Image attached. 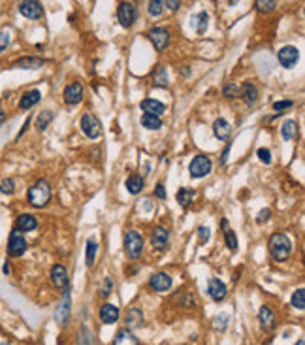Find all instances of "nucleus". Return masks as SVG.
Listing matches in <instances>:
<instances>
[{
    "instance_id": "obj_1",
    "label": "nucleus",
    "mask_w": 305,
    "mask_h": 345,
    "mask_svg": "<svg viewBox=\"0 0 305 345\" xmlns=\"http://www.w3.org/2000/svg\"><path fill=\"white\" fill-rule=\"evenodd\" d=\"M268 251L271 255V259L277 262H284L292 255V242L284 232H273L268 242Z\"/></svg>"
},
{
    "instance_id": "obj_2",
    "label": "nucleus",
    "mask_w": 305,
    "mask_h": 345,
    "mask_svg": "<svg viewBox=\"0 0 305 345\" xmlns=\"http://www.w3.org/2000/svg\"><path fill=\"white\" fill-rule=\"evenodd\" d=\"M27 200L32 207H45L51 200V185L45 179H38L29 187V193H27Z\"/></svg>"
},
{
    "instance_id": "obj_3",
    "label": "nucleus",
    "mask_w": 305,
    "mask_h": 345,
    "mask_svg": "<svg viewBox=\"0 0 305 345\" xmlns=\"http://www.w3.org/2000/svg\"><path fill=\"white\" fill-rule=\"evenodd\" d=\"M123 247H125V253H127L128 259H139V255L143 251V238L139 236L136 230H127L125 232V240H123Z\"/></svg>"
},
{
    "instance_id": "obj_4",
    "label": "nucleus",
    "mask_w": 305,
    "mask_h": 345,
    "mask_svg": "<svg viewBox=\"0 0 305 345\" xmlns=\"http://www.w3.org/2000/svg\"><path fill=\"white\" fill-rule=\"evenodd\" d=\"M211 170H213V162L207 155H196L192 161H190L189 166V173L192 179H202L205 175H209Z\"/></svg>"
},
{
    "instance_id": "obj_5",
    "label": "nucleus",
    "mask_w": 305,
    "mask_h": 345,
    "mask_svg": "<svg viewBox=\"0 0 305 345\" xmlns=\"http://www.w3.org/2000/svg\"><path fill=\"white\" fill-rule=\"evenodd\" d=\"M117 19L121 23V27L130 29L137 21V6L134 2H121L117 8Z\"/></svg>"
},
{
    "instance_id": "obj_6",
    "label": "nucleus",
    "mask_w": 305,
    "mask_h": 345,
    "mask_svg": "<svg viewBox=\"0 0 305 345\" xmlns=\"http://www.w3.org/2000/svg\"><path fill=\"white\" fill-rule=\"evenodd\" d=\"M70 311H72V289L66 287V289H64L63 300L59 304V308L55 310V319H57V323L61 324V326H66V324H68V321H70Z\"/></svg>"
},
{
    "instance_id": "obj_7",
    "label": "nucleus",
    "mask_w": 305,
    "mask_h": 345,
    "mask_svg": "<svg viewBox=\"0 0 305 345\" xmlns=\"http://www.w3.org/2000/svg\"><path fill=\"white\" fill-rule=\"evenodd\" d=\"M79 125H81V130H83V134L87 138H91V140H96L100 134H102V127H100V121L93 115V113H89V111H85L83 115H81V121H79Z\"/></svg>"
},
{
    "instance_id": "obj_8",
    "label": "nucleus",
    "mask_w": 305,
    "mask_h": 345,
    "mask_svg": "<svg viewBox=\"0 0 305 345\" xmlns=\"http://www.w3.org/2000/svg\"><path fill=\"white\" fill-rule=\"evenodd\" d=\"M29 247L27 240L23 236V232H19L17 228H13L10 234V240H8V255L10 257H21L25 255V251Z\"/></svg>"
},
{
    "instance_id": "obj_9",
    "label": "nucleus",
    "mask_w": 305,
    "mask_h": 345,
    "mask_svg": "<svg viewBox=\"0 0 305 345\" xmlns=\"http://www.w3.org/2000/svg\"><path fill=\"white\" fill-rule=\"evenodd\" d=\"M147 38L157 51H164L169 45V33H168V29H164V27H155V29H151L147 33Z\"/></svg>"
},
{
    "instance_id": "obj_10",
    "label": "nucleus",
    "mask_w": 305,
    "mask_h": 345,
    "mask_svg": "<svg viewBox=\"0 0 305 345\" xmlns=\"http://www.w3.org/2000/svg\"><path fill=\"white\" fill-rule=\"evenodd\" d=\"M277 59H279L281 66L290 70V68H294L296 63H298V59H300V49H298L296 45H284V47L279 49Z\"/></svg>"
},
{
    "instance_id": "obj_11",
    "label": "nucleus",
    "mask_w": 305,
    "mask_h": 345,
    "mask_svg": "<svg viewBox=\"0 0 305 345\" xmlns=\"http://www.w3.org/2000/svg\"><path fill=\"white\" fill-rule=\"evenodd\" d=\"M19 11L27 19H42L43 17V6L36 0H23L19 2Z\"/></svg>"
},
{
    "instance_id": "obj_12",
    "label": "nucleus",
    "mask_w": 305,
    "mask_h": 345,
    "mask_svg": "<svg viewBox=\"0 0 305 345\" xmlns=\"http://www.w3.org/2000/svg\"><path fill=\"white\" fill-rule=\"evenodd\" d=\"M63 97H64V102H66L68 106H77V104L83 100V85L77 83V81L66 85L64 87Z\"/></svg>"
},
{
    "instance_id": "obj_13",
    "label": "nucleus",
    "mask_w": 305,
    "mask_h": 345,
    "mask_svg": "<svg viewBox=\"0 0 305 345\" xmlns=\"http://www.w3.org/2000/svg\"><path fill=\"white\" fill-rule=\"evenodd\" d=\"M49 277H51V283H53L55 289H66V287H70L68 272H66V268H64L63 264H55V266L51 268Z\"/></svg>"
},
{
    "instance_id": "obj_14",
    "label": "nucleus",
    "mask_w": 305,
    "mask_h": 345,
    "mask_svg": "<svg viewBox=\"0 0 305 345\" xmlns=\"http://www.w3.org/2000/svg\"><path fill=\"white\" fill-rule=\"evenodd\" d=\"M149 287L155 292H166L171 287V277H169L166 272H157V274L151 276Z\"/></svg>"
},
{
    "instance_id": "obj_15",
    "label": "nucleus",
    "mask_w": 305,
    "mask_h": 345,
    "mask_svg": "<svg viewBox=\"0 0 305 345\" xmlns=\"http://www.w3.org/2000/svg\"><path fill=\"white\" fill-rule=\"evenodd\" d=\"M169 243V230L166 227H155L151 232V245L155 249H166Z\"/></svg>"
},
{
    "instance_id": "obj_16",
    "label": "nucleus",
    "mask_w": 305,
    "mask_h": 345,
    "mask_svg": "<svg viewBox=\"0 0 305 345\" xmlns=\"http://www.w3.org/2000/svg\"><path fill=\"white\" fill-rule=\"evenodd\" d=\"M207 294H209L215 302H222L226 298V294H228V289H226V285L221 279L211 277L209 283H207Z\"/></svg>"
},
{
    "instance_id": "obj_17",
    "label": "nucleus",
    "mask_w": 305,
    "mask_h": 345,
    "mask_svg": "<svg viewBox=\"0 0 305 345\" xmlns=\"http://www.w3.org/2000/svg\"><path fill=\"white\" fill-rule=\"evenodd\" d=\"M258 321L266 332H271L275 326H277V319H275V313L270 306H262L260 311H258Z\"/></svg>"
},
{
    "instance_id": "obj_18",
    "label": "nucleus",
    "mask_w": 305,
    "mask_h": 345,
    "mask_svg": "<svg viewBox=\"0 0 305 345\" xmlns=\"http://www.w3.org/2000/svg\"><path fill=\"white\" fill-rule=\"evenodd\" d=\"M98 315H100V321L104 324H115L119 321V308H117L115 304L105 302L100 306Z\"/></svg>"
},
{
    "instance_id": "obj_19",
    "label": "nucleus",
    "mask_w": 305,
    "mask_h": 345,
    "mask_svg": "<svg viewBox=\"0 0 305 345\" xmlns=\"http://www.w3.org/2000/svg\"><path fill=\"white\" fill-rule=\"evenodd\" d=\"M139 108L143 109V113H147V115L160 117L166 111V104H162L160 100H155V98H145V100H141Z\"/></svg>"
},
{
    "instance_id": "obj_20",
    "label": "nucleus",
    "mask_w": 305,
    "mask_h": 345,
    "mask_svg": "<svg viewBox=\"0 0 305 345\" xmlns=\"http://www.w3.org/2000/svg\"><path fill=\"white\" fill-rule=\"evenodd\" d=\"M213 134H215V138L217 140H228L230 138V134H232V127H230V123L226 121V119H215V123H213Z\"/></svg>"
},
{
    "instance_id": "obj_21",
    "label": "nucleus",
    "mask_w": 305,
    "mask_h": 345,
    "mask_svg": "<svg viewBox=\"0 0 305 345\" xmlns=\"http://www.w3.org/2000/svg\"><path fill=\"white\" fill-rule=\"evenodd\" d=\"M45 65V61L40 59V57H21L13 63V68H23V70H38Z\"/></svg>"
},
{
    "instance_id": "obj_22",
    "label": "nucleus",
    "mask_w": 305,
    "mask_h": 345,
    "mask_svg": "<svg viewBox=\"0 0 305 345\" xmlns=\"http://www.w3.org/2000/svg\"><path fill=\"white\" fill-rule=\"evenodd\" d=\"M239 97L243 98V102H245L247 106H254V104L258 102V89H256L254 83L247 81V83L239 89Z\"/></svg>"
},
{
    "instance_id": "obj_23",
    "label": "nucleus",
    "mask_w": 305,
    "mask_h": 345,
    "mask_svg": "<svg viewBox=\"0 0 305 345\" xmlns=\"http://www.w3.org/2000/svg\"><path fill=\"white\" fill-rule=\"evenodd\" d=\"M38 227V219L32 215V213H21L15 221V228L19 232H31Z\"/></svg>"
},
{
    "instance_id": "obj_24",
    "label": "nucleus",
    "mask_w": 305,
    "mask_h": 345,
    "mask_svg": "<svg viewBox=\"0 0 305 345\" xmlns=\"http://www.w3.org/2000/svg\"><path fill=\"white\" fill-rule=\"evenodd\" d=\"M40 100H42V93H40L38 89L27 91V93L21 97V100H19V108H21V109H31V108H34V106H36Z\"/></svg>"
},
{
    "instance_id": "obj_25",
    "label": "nucleus",
    "mask_w": 305,
    "mask_h": 345,
    "mask_svg": "<svg viewBox=\"0 0 305 345\" xmlns=\"http://www.w3.org/2000/svg\"><path fill=\"white\" fill-rule=\"evenodd\" d=\"M125 323L128 324V328H139L143 323V311L139 308H128L127 315H125Z\"/></svg>"
},
{
    "instance_id": "obj_26",
    "label": "nucleus",
    "mask_w": 305,
    "mask_h": 345,
    "mask_svg": "<svg viewBox=\"0 0 305 345\" xmlns=\"http://www.w3.org/2000/svg\"><path fill=\"white\" fill-rule=\"evenodd\" d=\"M113 345H139V342L130 328H121L113 340Z\"/></svg>"
},
{
    "instance_id": "obj_27",
    "label": "nucleus",
    "mask_w": 305,
    "mask_h": 345,
    "mask_svg": "<svg viewBox=\"0 0 305 345\" xmlns=\"http://www.w3.org/2000/svg\"><path fill=\"white\" fill-rule=\"evenodd\" d=\"M221 225H222V228H224V242H226V247L230 249L232 253H236V251H237V236H236V232L228 227V221H226V219H222Z\"/></svg>"
},
{
    "instance_id": "obj_28",
    "label": "nucleus",
    "mask_w": 305,
    "mask_h": 345,
    "mask_svg": "<svg viewBox=\"0 0 305 345\" xmlns=\"http://www.w3.org/2000/svg\"><path fill=\"white\" fill-rule=\"evenodd\" d=\"M143 185H145L143 177L137 175V173H132V175L127 179V191L130 194H139L141 191H143Z\"/></svg>"
},
{
    "instance_id": "obj_29",
    "label": "nucleus",
    "mask_w": 305,
    "mask_h": 345,
    "mask_svg": "<svg viewBox=\"0 0 305 345\" xmlns=\"http://www.w3.org/2000/svg\"><path fill=\"white\" fill-rule=\"evenodd\" d=\"M296 134H298V123H296L294 119L284 121L283 127H281V136H283V140H286V141L294 140Z\"/></svg>"
},
{
    "instance_id": "obj_30",
    "label": "nucleus",
    "mask_w": 305,
    "mask_h": 345,
    "mask_svg": "<svg viewBox=\"0 0 305 345\" xmlns=\"http://www.w3.org/2000/svg\"><path fill=\"white\" fill-rule=\"evenodd\" d=\"M53 119H55V113H53L51 109H43V111H40V115L36 117V129H38V132H43V130L47 129Z\"/></svg>"
},
{
    "instance_id": "obj_31",
    "label": "nucleus",
    "mask_w": 305,
    "mask_h": 345,
    "mask_svg": "<svg viewBox=\"0 0 305 345\" xmlns=\"http://www.w3.org/2000/svg\"><path fill=\"white\" fill-rule=\"evenodd\" d=\"M153 85L155 87H168V72L164 66H157L153 70Z\"/></svg>"
},
{
    "instance_id": "obj_32",
    "label": "nucleus",
    "mask_w": 305,
    "mask_h": 345,
    "mask_svg": "<svg viewBox=\"0 0 305 345\" xmlns=\"http://www.w3.org/2000/svg\"><path fill=\"white\" fill-rule=\"evenodd\" d=\"M96 251H98V243H96L95 238H91V240L87 242V247H85V262H87L89 268H93V264H95Z\"/></svg>"
},
{
    "instance_id": "obj_33",
    "label": "nucleus",
    "mask_w": 305,
    "mask_h": 345,
    "mask_svg": "<svg viewBox=\"0 0 305 345\" xmlns=\"http://www.w3.org/2000/svg\"><path fill=\"white\" fill-rule=\"evenodd\" d=\"M139 123H141V127H145L147 130H158L162 129V119L160 117H155V115H147V113H143L141 119H139Z\"/></svg>"
},
{
    "instance_id": "obj_34",
    "label": "nucleus",
    "mask_w": 305,
    "mask_h": 345,
    "mask_svg": "<svg viewBox=\"0 0 305 345\" xmlns=\"http://www.w3.org/2000/svg\"><path fill=\"white\" fill-rule=\"evenodd\" d=\"M194 196H196V193H194L192 189L183 187V189L177 191V202L183 206V207H189V206L192 204V200H194Z\"/></svg>"
},
{
    "instance_id": "obj_35",
    "label": "nucleus",
    "mask_w": 305,
    "mask_h": 345,
    "mask_svg": "<svg viewBox=\"0 0 305 345\" xmlns=\"http://www.w3.org/2000/svg\"><path fill=\"white\" fill-rule=\"evenodd\" d=\"M228 323H230V315L228 313H221L213 319V328L219 330V332H224L228 328Z\"/></svg>"
},
{
    "instance_id": "obj_36",
    "label": "nucleus",
    "mask_w": 305,
    "mask_h": 345,
    "mask_svg": "<svg viewBox=\"0 0 305 345\" xmlns=\"http://www.w3.org/2000/svg\"><path fill=\"white\" fill-rule=\"evenodd\" d=\"M207 25H209V13L207 11H200L196 15V33L203 34L205 29H207Z\"/></svg>"
},
{
    "instance_id": "obj_37",
    "label": "nucleus",
    "mask_w": 305,
    "mask_h": 345,
    "mask_svg": "<svg viewBox=\"0 0 305 345\" xmlns=\"http://www.w3.org/2000/svg\"><path fill=\"white\" fill-rule=\"evenodd\" d=\"M290 304L294 306L296 310H305V291L304 289H298L290 298Z\"/></svg>"
},
{
    "instance_id": "obj_38",
    "label": "nucleus",
    "mask_w": 305,
    "mask_h": 345,
    "mask_svg": "<svg viewBox=\"0 0 305 345\" xmlns=\"http://www.w3.org/2000/svg\"><path fill=\"white\" fill-rule=\"evenodd\" d=\"M147 11H149V15L158 17V15L164 11V2H162V0H151V2H147Z\"/></svg>"
},
{
    "instance_id": "obj_39",
    "label": "nucleus",
    "mask_w": 305,
    "mask_h": 345,
    "mask_svg": "<svg viewBox=\"0 0 305 345\" xmlns=\"http://www.w3.org/2000/svg\"><path fill=\"white\" fill-rule=\"evenodd\" d=\"M0 193L2 194H13L15 193V181L11 177H6L0 181Z\"/></svg>"
},
{
    "instance_id": "obj_40",
    "label": "nucleus",
    "mask_w": 305,
    "mask_h": 345,
    "mask_svg": "<svg viewBox=\"0 0 305 345\" xmlns=\"http://www.w3.org/2000/svg\"><path fill=\"white\" fill-rule=\"evenodd\" d=\"M277 8L275 0H256V10L258 11H273Z\"/></svg>"
},
{
    "instance_id": "obj_41",
    "label": "nucleus",
    "mask_w": 305,
    "mask_h": 345,
    "mask_svg": "<svg viewBox=\"0 0 305 345\" xmlns=\"http://www.w3.org/2000/svg\"><path fill=\"white\" fill-rule=\"evenodd\" d=\"M222 95H224L226 98L239 97V87L236 85V83H226V85L222 87Z\"/></svg>"
},
{
    "instance_id": "obj_42",
    "label": "nucleus",
    "mask_w": 305,
    "mask_h": 345,
    "mask_svg": "<svg viewBox=\"0 0 305 345\" xmlns=\"http://www.w3.org/2000/svg\"><path fill=\"white\" fill-rule=\"evenodd\" d=\"M77 336H79V340H77L79 345H91V330H89L87 326H81Z\"/></svg>"
},
{
    "instance_id": "obj_43",
    "label": "nucleus",
    "mask_w": 305,
    "mask_h": 345,
    "mask_svg": "<svg viewBox=\"0 0 305 345\" xmlns=\"http://www.w3.org/2000/svg\"><path fill=\"white\" fill-rule=\"evenodd\" d=\"M10 40H11V33L10 29H4V31H0V53L10 45Z\"/></svg>"
},
{
    "instance_id": "obj_44",
    "label": "nucleus",
    "mask_w": 305,
    "mask_h": 345,
    "mask_svg": "<svg viewBox=\"0 0 305 345\" xmlns=\"http://www.w3.org/2000/svg\"><path fill=\"white\" fill-rule=\"evenodd\" d=\"M111 291H113V281H111V277H105L104 283H102V287H100V294L105 298V296L111 294Z\"/></svg>"
},
{
    "instance_id": "obj_45",
    "label": "nucleus",
    "mask_w": 305,
    "mask_h": 345,
    "mask_svg": "<svg viewBox=\"0 0 305 345\" xmlns=\"http://www.w3.org/2000/svg\"><path fill=\"white\" fill-rule=\"evenodd\" d=\"M256 155H258V159H260L264 164H271V151H270V149L260 147V149L256 151Z\"/></svg>"
},
{
    "instance_id": "obj_46",
    "label": "nucleus",
    "mask_w": 305,
    "mask_h": 345,
    "mask_svg": "<svg viewBox=\"0 0 305 345\" xmlns=\"http://www.w3.org/2000/svg\"><path fill=\"white\" fill-rule=\"evenodd\" d=\"M292 106H294V102H292V100H281V102H275L273 109H275V111H279V113H283L284 109H290Z\"/></svg>"
},
{
    "instance_id": "obj_47",
    "label": "nucleus",
    "mask_w": 305,
    "mask_h": 345,
    "mask_svg": "<svg viewBox=\"0 0 305 345\" xmlns=\"http://www.w3.org/2000/svg\"><path fill=\"white\" fill-rule=\"evenodd\" d=\"M211 230L207 227H200L198 228V236H200V243H205V242H207V240H209V234Z\"/></svg>"
},
{
    "instance_id": "obj_48",
    "label": "nucleus",
    "mask_w": 305,
    "mask_h": 345,
    "mask_svg": "<svg viewBox=\"0 0 305 345\" xmlns=\"http://www.w3.org/2000/svg\"><path fill=\"white\" fill-rule=\"evenodd\" d=\"M155 196L160 198V200L166 198V187H164V183H157V187H155Z\"/></svg>"
},
{
    "instance_id": "obj_49",
    "label": "nucleus",
    "mask_w": 305,
    "mask_h": 345,
    "mask_svg": "<svg viewBox=\"0 0 305 345\" xmlns=\"http://www.w3.org/2000/svg\"><path fill=\"white\" fill-rule=\"evenodd\" d=\"M271 217V209H262L260 213H258V217H256V223H264V221H268Z\"/></svg>"
},
{
    "instance_id": "obj_50",
    "label": "nucleus",
    "mask_w": 305,
    "mask_h": 345,
    "mask_svg": "<svg viewBox=\"0 0 305 345\" xmlns=\"http://www.w3.org/2000/svg\"><path fill=\"white\" fill-rule=\"evenodd\" d=\"M164 6H168L171 11H177L181 8V2L179 0H168V2H164Z\"/></svg>"
},
{
    "instance_id": "obj_51",
    "label": "nucleus",
    "mask_w": 305,
    "mask_h": 345,
    "mask_svg": "<svg viewBox=\"0 0 305 345\" xmlns=\"http://www.w3.org/2000/svg\"><path fill=\"white\" fill-rule=\"evenodd\" d=\"M230 147H232V141H228V143H226V147H224V151H222L221 164H226V161H228V153H230Z\"/></svg>"
},
{
    "instance_id": "obj_52",
    "label": "nucleus",
    "mask_w": 305,
    "mask_h": 345,
    "mask_svg": "<svg viewBox=\"0 0 305 345\" xmlns=\"http://www.w3.org/2000/svg\"><path fill=\"white\" fill-rule=\"evenodd\" d=\"M4 121H6V111H4V109H0V127L4 125Z\"/></svg>"
},
{
    "instance_id": "obj_53",
    "label": "nucleus",
    "mask_w": 305,
    "mask_h": 345,
    "mask_svg": "<svg viewBox=\"0 0 305 345\" xmlns=\"http://www.w3.org/2000/svg\"><path fill=\"white\" fill-rule=\"evenodd\" d=\"M2 272H4V274H10V264H8V262L2 266Z\"/></svg>"
},
{
    "instance_id": "obj_54",
    "label": "nucleus",
    "mask_w": 305,
    "mask_h": 345,
    "mask_svg": "<svg viewBox=\"0 0 305 345\" xmlns=\"http://www.w3.org/2000/svg\"><path fill=\"white\" fill-rule=\"evenodd\" d=\"M296 345H305V340H304V338H300V340H298V344H296Z\"/></svg>"
},
{
    "instance_id": "obj_55",
    "label": "nucleus",
    "mask_w": 305,
    "mask_h": 345,
    "mask_svg": "<svg viewBox=\"0 0 305 345\" xmlns=\"http://www.w3.org/2000/svg\"><path fill=\"white\" fill-rule=\"evenodd\" d=\"M0 345H10V344H8V342H6V344H0Z\"/></svg>"
}]
</instances>
